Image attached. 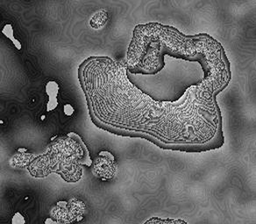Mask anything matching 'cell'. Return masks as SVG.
I'll list each match as a JSON object with an SVG mask.
<instances>
[{
  "label": "cell",
  "mask_w": 256,
  "mask_h": 224,
  "mask_svg": "<svg viewBox=\"0 0 256 224\" xmlns=\"http://www.w3.org/2000/svg\"><path fill=\"white\" fill-rule=\"evenodd\" d=\"M12 224H26L25 217L20 213L14 214L12 218Z\"/></svg>",
  "instance_id": "obj_8"
},
{
  "label": "cell",
  "mask_w": 256,
  "mask_h": 224,
  "mask_svg": "<svg viewBox=\"0 0 256 224\" xmlns=\"http://www.w3.org/2000/svg\"><path fill=\"white\" fill-rule=\"evenodd\" d=\"M117 166L114 156L107 151L100 152L92 165L93 175L103 181L114 178Z\"/></svg>",
  "instance_id": "obj_2"
},
{
  "label": "cell",
  "mask_w": 256,
  "mask_h": 224,
  "mask_svg": "<svg viewBox=\"0 0 256 224\" xmlns=\"http://www.w3.org/2000/svg\"><path fill=\"white\" fill-rule=\"evenodd\" d=\"M106 12L101 11V12L96 13V14L93 17L92 19L90 20V25H92V26L94 27V28H100L101 26H103L104 25H106Z\"/></svg>",
  "instance_id": "obj_6"
},
{
  "label": "cell",
  "mask_w": 256,
  "mask_h": 224,
  "mask_svg": "<svg viewBox=\"0 0 256 224\" xmlns=\"http://www.w3.org/2000/svg\"><path fill=\"white\" fill-rule=\"evenodd\" d=\"M45 224H68L64 222H60V221L54 220L53 218H46L45 221Z\"/></svg>",
  "instance_id": "obj_10"
},
{
  "label": "cell",
  "mask_w": 256,
  "mask_h": 224,
  "mask_svg": "<svg viewBox=\"0 0 256 224\" xmlns=\"http://www.w3.org/2000/svg\"><path fill=\"white\" fill-rule=\"evenodd\" d=\"M229 76L210 74L203 82L192 86L174 103L157 102L140 90L128 78L116 87L106 81L98 88L89 85L86 96L90 113L96 116L94 124L106 131L126 121L112 132L118 135L142 138L164 150L201 153L224 146L223 118L217 96L226 89Z\"/></svg>",
  "instance_id": "obj_1"
},
{
  "label": "cell",
  "mask_w": 256,
  "mask_h": 224,
  "mask_svg": "<svg viewBox=\"0 0 256 224\" xmlns=\"http://www.w3.org/2000/svg\"><path fill=\"white\" fill-rule=\"evenodd\" d=\"M64 114L66 116H72L75 112V109L70 104H65L64 107Z\"/></svg>",
  "instance_id": "obj_9"
},
{
  "label": "cell",
  "mask_w": 256,
  "mask_h": 224,
  "mask_svg": "<svg viewBox=\"0 0 256 224\" xmlns=\"http://www.w3.org/2000/svg\"><path fill=\"white\" fill-rule=\"evenodd\" d=\"M51 218L54 220L64 222L66 224H72L74 221L72 211L68 207V201H60L53 206L50 210Z\"/></svg>",
  "instance_id": "obj_3"
},
{
  "label": "cell",
  "mask_w": 256,
  "mask_h": 224,
  "mask_svg": "<svg viewBox=\"0 0 256 224\" xmlns=\"http://www.w3.org/2000/svg\"><path fill=\"white\" fill-rule=\"evenodd\" d=\"M2 32L6 38L11 39V41L15 39L14 36V28H12V25H10V24L4 25V28L2 30Z\"/></svg>",
  "instance_id": "obj_7"
},
{
  "label": "cell",
  "mask_w": 256,
  "mask_h": 224,
  "mask_svg": "<svg viewBox=\"0 0 256 224\" xmlns=\"http://www.w3.org/2000/svg\"><path fill=\"white\" fill-rule=\"evenodd\" d=\"M58 92H59V85L56 82L50 81L46 83V93L48 96V102L46 104L48 111H52L58 106V101H57Z\"/></svg>",
  "instance_id": "obj_4"
},
{
  "label": "cell",
  "mask_w": 256,
  "mask_h": 224,
  "mask_svg": "<svg viewBox=\"0 0 256 224\" xmlns=\"http://www.w3.org/2000/svg\"><path fill=\"white\" fill-rule=\"evenodd\" d=\"M26 149H18V153L12 157L10 164L14 167H26L36 159V156L32 153H26Z\"/></svg>",
  "instance_id": "obj_5"
}]
</instances>
